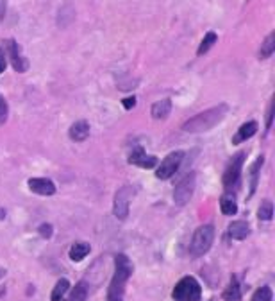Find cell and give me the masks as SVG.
<instances>
[{"label":"cell","mask_w":275,"mask_h":301,"mask_svg":"<svg viewBox=\"0 0 275 301\" xmlns=\"http://www.w3.org/2000/svg\"><path fill=\"white\" fill-rule=\"evenodd\" d=\"M273 50H275V32L271 31L270 35L264 38V42L261 43L259 52H257V57H259V59H268V57L273 54Z\"/></svg>","instance_id":"d6986e66"},{"label":"cell","mask_w":275,"mask_h":301,"mask_svg":"<svg viewBox=\"0 0 275 301\" xmlns=\"http://www.w3.org/2000/svg\"><path fill=\"white\" fill-rule=\"evenodd\" d=\"M170 111H172V101L170 99L158 101V103H154L150 108V113H152V118H154V120H165V118L170 115Z\"/></svg>","instance_id":"5bb4252c"},{"label":"cell","mask_w":275,"mask_h":301,"mask_svg":"<svg viewBox=\"0 0 275 301\" xmlns=\"http://www.w3.org/2000/svg\"><path fill=\"white\" fill-rule=\"evenodd\" d=\"M27 187H29V190H32L34 194H38V195H47V197H50V195L56 194V185H54V181L49 178H30L29 181H27Z\"/></svg>","instance_id":"8fae6325"},{"label":"cell","mask_w":275,"mask_h":301,"mask_svg":"<svg viewBox=\"0 0 275 301\" xmlns=\"http://www.w3.org/2000/svg\"><path fill=\"white\" fill-rule=\"evenodd\" d=\"M263 161H264V156H259L256 161H254L252 169H250V194H249V197H252V195L256 194L257 181H259V171H261V167H263Z\"/></svg>","instance_id":"ffe728a7"},{"label":"cell","mask_w":275,"mask_h":301,"mask_svg":"<svg viewBox=\"0 0 275 301\" xmlns=\"http://www.w3.org/2000/svg\"><path fill=\"white\" fill-rule=\"evenodd\" d=\"M4 294H6V287H0V297L4 296Z\"/></svg>","instance_id":"e575fe53"},{"label":"cell","mask_w":275,"mask_h":301,"mask_svg":"<svg viewBox=\"0 0 275 301\" xmlns=\"http://www.w3.org/2000/svg\"><path fill=\"white\" fill-rule=\"evenodd\" d=\"M70 289V282L66 278H61L57 280V283L54 285L52 289V296H50V301H61L66 294V290Z\"/></svg>","instance_id":"603a6c76"},{"label":"cell","mask_w":275,"mask_h":301,"mask_svg":"<svg viewBox=\"0 0 275 301\" xmlns=\"http://www.w3.org/2000/svg\"><path fill=\"white\" fill-rule=\"evenodd\" d=\"M223 301H242V287H240V280L236 276H232L229 282V287L223 290L222 294Z\"/></svg>","instance_id":"2e32d148"},{"label":"cell","mask_w":275,"mask_h":301,"mask_svg":"<svg viewBox=\"0 0 275 301\" xmlns=\"http://www.w3.org/2000/svg\"><path fill=\"white\" fill-rule=\"evenodd\" d=\"M68 137L73 142H84L90 137V124H88L86 120H77V122H73L70 131H68Z\"/></svg>","instance_id":"4fadbf2b"},{"label":"cell","mask_w":275,"mask_h":301,"mask_svg":"<svg viewBox=\"0 0 275 301\" xmlns=\"http://www.w3.org/2000/svg\"><path fill=\"white\" fill-rule=\"evenodd\" d=\"M271 124H273V104H270V108H268V117H266V131H270Z\"/></svg>","instance_id":"f546056e"},{"label":"cell","mask_w":275,"mask_h":301,"mask_svg":"<svg viewBox=\"0 0 275 301\" xmlns=\"http://www.w3.org/2000/svg\"><path fill=\"white\" fill-rule=\"evenodd\" d=\"M273 299V292L268 285H263L254 292L252 301H271Z\"/></svg>","instance_id":"484cf974"},{"label":"cell","mask_w":275,"mask_h":301,"mask_svg":"<svg viewBox=\"0 0 275 301\" xmlns=\"http://www.w3.org/2000/svg\"><path fill=\"white\" fill-rule=\"evenodd\" d=\"M91 248L88 242H75V244H72V248H70V260L72 262H81V260H84L88 255H90Z\"/></svg>","instance_id":"e0dca14e"},{"label":"cell","mask_w":275,"mask_h":301,"mask_svg":"<svg viewBox=\"0 0 275 301\" xmlns=\"http://www.w3.org/2000/svg\"><path fill=\"white\" fill-rule=\"evenodd\" d=\"M73 18H75V11H73V8H70V6H63V8L59 9V13H57V25L59 27L70 25V23L73 22Z\"/></svg>","instance_id":"44dd1931"},{"label":"cell","mask_w":275,"mask_h":301,"mask_svg":"<svg viewBox=\"0 0 275 301\" xmlns=\"http://www.w3.org/2000/svg\"><path fill=\"white\" fill-rule=\"evenodd\" d=\"M182 158H184V151H174V153H170L161 163H158L155 178L170 179L179 171V167H181V163H182Z\"/></svg>","instance_id":"ba28073f"},{"label":"cell","mask_w":275,"mask_h":301,"mask_svg":"<svg viewBox=\"0 0 275 301\" xmlns=\"http://www.w3.org/2000/svg\"><path fill=\"white\" fill-rule=\"evenodd\" d=\"M227 233H229V237H232L234 240H245L247 237L250 235V226H249V222H245V221H236L229 226Z\"/></svg>","instance_id":"9a60e30c"},{"label":"cell","mask_w":275,"mask_h":301,"mask_svg":"<svg viewBox=\"0 0 275 301\" xmlns=\"http://www.w3.org/2000/svg\"><path fill=\"white\" fill-rule=\"evenodd\" d=\"M172 297L175 301H199L202 297V287L193 276H184L172 290Z\"/></svg>","instance_id":"277c9868"},{"label":"cell","mask_w":275,"mask_h":301,"mask_svg":"<svg viewBox=\"0 0 275 301\" xmlns=\"http://www.w3.org/2000/svg\"><path fill=\"white\" fill-rule=\"evenodd\" d=\"M213 242H215V226L213 224H202L195 229L189 242V255L193 258H200L211 249Z\"/></svg>","instance_id":"3957f363"},{"label":"cell","mask_w":275,"mask_h":301,"mask_svg":"<svg viewBox=\"0 0 275 301\" xmlns=\"http://www.w3.org/2000/svg\"><path fill=\"white\" fill-rule=\"evenodd\" d=\"M195 183H197V174L189 172L184 178L175 185L174 188V203L177 206H186L191 199L193 192H195Z\"/></svg>","instance_id":"8992f818"},{"label":"cell","mask_w":275,"mask_h":301,"mask_svg":"<svg viewBox=\"0 0 275 301\" xmlns=\"http://www.w3.org/2000/svg\"><path fill=\"white\" fill-rule=\"evenodd\" d=\"M220 208H222V214L223 215H234L238 212V203L234 199L232 194L225 192V194L220 197Z\"/></svg>","instance_id":"ac0fdd59"},{"label":"cell","mask_w":275,"mask_h":301,"mask_svg":"<svg viewBox=\"0 0 275 301\" xmlns=\"http://www.w3.org/2000/svg\"><path fill=\"white\" fill-rule=\"evenodd\" d=\"M6 215H8V214H6V210H4V208H0V221H4Z\"/></svg>","instance_id":"d6a6232c"},{"label":"cell","mask_w":275,"mask_h":301,"mask_svg":"<svg viewBox=\"0 0 275 301\" xmlns=\"http://www.w3.org/2000/svg\"><path fill=\"white\" fill-rule=\"evenodd\" d=\"M257 219L259 221H271L273 219V205H271V201H263L259 206V210H257Z\"/></svg>","instance_id":"d4e9b609"},{"label":"cell","mask_w":275,"mask_h":301,"mask_svg":"<svg viewBox=\"0 0 275 301\" xmlns=\"http://www.w3.org/2000/svg\"><path fill=\"white\" fill-rule=\"evenodd\" d=\"M227 113H229V106H227V104L213 106V108H209V110L191 117L189 120H186V122L182 124V131H186V133H193V135L206 133V131L218 126L223 118H225Z\"/></svg>","instance_id":"7a4b0ae2"},{"label":"cell","mask_w":275,"mask_h":301,"mask_svg":"<svg viewBox=\"0 0 275 301\" xmlns=\"http://www.w3.org/2000/svg\"><path fill=\"white\" fill-rule=\"evenodd\" d=\"M257 129H259V124L256 120H249V122L242 124L240 129L236 131V135L232 137V145H240L245 140H249V138H252L257 133Z\"/></svg>","instance_id":"7c38bea8"},{"label":"cell","mask_w":275,"mask_h":301,"mask_svg":"<svg viewBox=\"0 0 275 301\" xmlns=\"http://www.w3.org/2000/svg\"><path fill=\"white\" fill-rule=\"evenodd\" d=\"M6 9H8V0H0V22L4 20V16H6Z\"/></svg>","instance_id":"1f68e13d"},{"label":"cell","mask_w":275,"mask_h":301,"mask_svg":"<svg viewBox=\"0 0 275 301\" xmlns=\"http://www.w3.org/2000/svg\"><path fill=\"white\" fill-rule=\"evenodd\" d=\"M122 104H124V108H125V110H132V108L136 106V97H134V95H129V97H125V99L122 101Z\"/></svg>","instance_id":"f1b7e54d"},{"label":"cell","mask_w":275,"mask_h":301,"mask_svg":"<svg viewBox=\"0 0 275 301\" xmlns=\"http://www.w3.org/2000/svg\"><path fill=\"white\" fill-rule=\"evenodd\" d=\"M6 54L11 59V65L16 72H27L29 70V59L22 56V50H20V45L15 42V40H8L6 42Z\"/></svg>","instance_id":"9c48e42d"},{"label":"cell","mask_w":275,"mask_h":301,"mask_svg":"<svg viewBox=\"0 0 275 301\" xmlns=\"http://www.w3.org/2000/svg\"><path fill=\"white\" fill-rule=\"evenodd\" d=\"M38 233H40V237H43V239H50V237H52V233H54L52 224H49V222H43V224L38 228Z\"/></svg>","instance_id":"83f0119b"},{"label":"cell","mask_w":275,"mask_h":301,"mask_svg":"<svg viewBox=\"0 0 275 301\" xmlns=\"http://www.w3.org/2000/svg\"><path fill=\"white\" fill-rule=\"evenodd\" d=\"M6 66H8V61H6V50L0 49V74L4 72Z\"/></svg>","instance_id":"4dcf8cb0"},{"label":"cell","mask_w":275,"mask_h":301,"mask_svg":"<svg viewBox=\"0 0 275 301\" xmlns=\"http://www.w3.org/2000/svg\"><path fill=\"white\" fill-rule=\"evenodd\" d=\"M132 195H134V188L131 185H124L122 188H118L114 194V203H113V214L118 221H125L129 217V203H131Z\"/></svg>","instance_id":"52a82bcc"},{"label":"cell","mask_w":275,"mask_h":301,"mask_svg":"<svg viewBox=\"0 0 275 301\" xmlns=\"http://www.w3.org/2000/svg\"><path fill=\"white\" fill-rule=\"evenodd\" d=\"M8 117H9V106H8V101L4 97L0 95V126H4L8 122Z\"/></svg>","instance_id":"4316f807"},{"label":"cell","mask_w":275,"mask_h":301,"mask_svg":"<svg viewBox=\"0 0 275 301\" xmlns=\"http://www.w3.org/2000/svg\"><path fill=\"white\" fill-rule=\"evenodd\" d=\"M134 273L131 258L124 253L114 256V275L111 278L109 289H107V301H124L125 296V285L131 275Z\"/></svg>","instance_id":"6da1fadb"},{"label":"cell","mask_w":275,"mask_h":301,"mask_svg":"<svg viewBox=\"0 0 275 301\" xmlns=\"http://www.w3.org/2000/svg\"><path fill=\"white\" fill-rule=\"evenodd\" d=\"M129 163L136 165V167H140V169H154V167H158L159 160L155 156H150V154L145 153V149L136 147V149H132L131 156H129Z\"/></svg>","instance_id":"30bf717a"},{"label":"cell","mask_w":275,"mask_h":301,"mask_svg":"<svg viewBox=\"0 0 275 301\" xmlns=\"http://www.w3.org/2000/svg\"><path fill=\"white\" fill-rule=\"evenodd\" d=\"M88 294H90V290H88L86 282H79L75 287H73L72 294L68 296L66 301H86L88 299Z\"/></svg>","instance_id":"cb8c5ba5"},{"label":"cell","mask_w":275,"mask_h":301,"mask_svg":"<svg viewBox=\"0 0 275 301\" xmlns=\"http://www.w3.org/2000/svg\"><path fill=\"white\" fill-rule=\"evenodd\" d=\"M6 273H8V271H6L4 267H0V280L4 278V276H6Z\"/></svg>","instance_id":"836d02e7"},{"label":"cell","mask_w":275,"mask_h":301,"mask_svg":"<svg viewBox=\"0 0 275 301\" xmlns=\"http://www.w3.org/2000/svg\"><path fill=\"white\" fill-rule=\"evenodd\" d=\"M216 42H218V35H216L215 31H209L208 35L204 36V40H202V43L199 45V50H197V54H199V56L208 54L209 50H211V47L215 45Z\"/></svg>","instance_id":"7402d4cb"},{"label":"cell","mask_w":275,"mask_h":301,"mask_svg":"<svg viewBox=\"0 0 275 301\" xmlns=\"http://www.w3.org/2000/svg\"><path fill=\"white\" fill-rule=\"evenodd\" d=\"M245 158H247L245 153H238L236 156H232V160L229 161V165H227L225 172H223V178H222V183L227 190L236 188L238 185H240L243 165H245Z\"/></svg>","instance_id":"5b68a950"}]
</instances>
